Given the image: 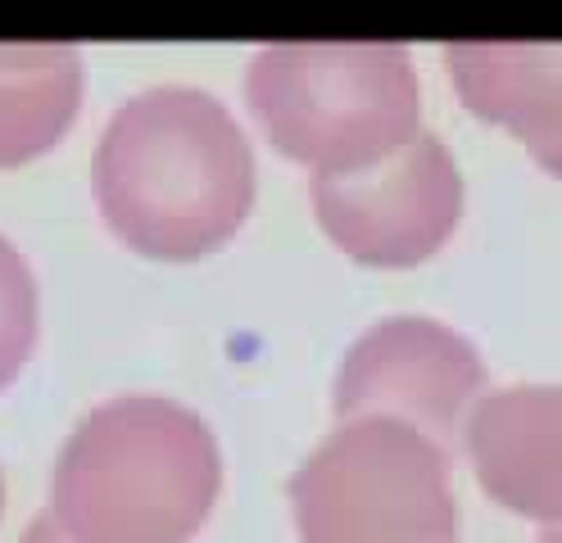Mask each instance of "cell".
Returning <instances> with one entry per match:
<instances>
[{"instance_id": "6da1fadb", "label": "cell", "mask_w": 562, "mask_h": 543, "mask_svg": "<svg viewBox=\"0 0 562 543\" xmlns=\"http://www.w3.org/2000/svg\"><path fill=\"white\" fill-rule=\"evenodd\" d=\"M255 145L236 114L200 87L127 95L91 150L100 223L150 263H200L218 253L255 208Z\"/></svg>"}, {"instance_id": "7a4b0ae2", "label": "cell", "mask_w": 562, "mask_h": 543, "mask_svg": "<svg viewBox=\"0 0 562 543\" xmlns=\"http://www.w3.org/2000/svg\"><path fill=\"white\" fill-rule=\"evenodd\" d=\"M218 494L223 449L209 421L164 394H119L64 440L50 517L78 543H191Z\"/></svg>"}, {"instance_id": "3957f363", "label": "cell", "mask_w": 562, "mask_h": 543, "mask_svg": "<svg viewBox=\"0 0 562 543\" xmlns=\"http://www.w3.org/2000/svg\"><path fill=\"white\" fill-rule=\"evenodd\" d=\"M245 109L281 159L359 172L422 132V82L395 42H272L245 64Z\"/></svg>"}, {"instance_id": "277c9868", "label": "cell", "mask_w": 562, "mask_h": 543, "mask_svg": "<svg viewBox=\"0 0 562 543\" xmlns=\"http://www.w3.org/2000/svg\"><path fill=\"white\" fill-rule=\"evenodd\" d=\"M300 543H459L449 457L395 417H349L291 476Z\"/></svg>"}, {"instance_id": "5b68a950", "label": "cell", "mask_w": 562, "mask_h": 543, "mask_svg": "<svg viewBox=\"0 0 562 543\" xmlns=\"http://www.w3.org/2000/svg\"><path fill=\"white\" fill-rule=\"evenodd\" d=\"M308 204L323 236L349 263L404 272L431 263L463 223V172L449 145L417 132L395 155L359 172L313 177Z\"/></svg>"}, {"instance_id": "8992f818", "label": "cell", "mask_w": 562, "mask_h": 543, "mask_svg": "<svg viewBox=\"0 0 562 543\" xmlns=\"http://www.w3.org/2000/svg\"><path fill=\"white\" fill-rule=\"evenodd\" d=\"M485 394L481 349L436 317H381L345 349L331 385L336 421L395 417L417 430L449 434Z\"/></svg>"}, {"instance_id": "52a82bcc", "label": "cell", "mask_w": 562, "mask_h": 543, "mask_svg": "<svg viewBox=\"0 0 562 543\" xmlns=\"http://www.w3.org/2000/svg\"><path fill=\"white\" fill-rule=\"evenodd\" d=\"M463 444L490 502L536 525L562 521V385L481 394L468 412Z\"/></svg>"}, {"instance_id": "ba28073f", "label": "cell", "mask_w": 562, "mask_h": 543, "mask_svg": "<svg viewBox=\"0 0 562 543\" xmlns=\"http://www.w3.org/2000/svg\"><path fill=\"white\" fill-rule=\"evenodd\" d=\"M87 68L74 46H0V172L46 159L74 132Z\"/></svg>"}, {"instance_id": "9c48e42d", "label": "cell", "mask_w": 562, "mask_h": 543, "mask_svg": "<svg viewBox=\"0 0 562 543\" xmlns=\"http://www.w3.org/2000/svg\"><path fill=\"white\" fill-rule=\"evenodd\" d=\"M42 336V295L19 245L0 231V394H5L32 362Z\"/></svg>"}, {"instance_id": "30bf717a", "label": "cell", "mask_w": 562, "mask_h": 543, "mask_svg": "<svg viewBox=\"0 0 562 543\" xmlns=\"http://www.w3.org/2000/svg\"><path fill=\"white\" fill-rule=\"evenodd\" d=\"M19 543H78V539L46 512V517H37V521H27V530L19 534Z\"/></svg>"}, {"instance_id": "8fae6325", "label": "cell", "mask_w": 562, "mask_h": 543, "mask_svg": "<svg viewBox=\"0 0 562 543\" xmlns=\"http://www.w3.org/2000/svg\"><path fill=\"white\" fill-rule=\"evenodd\" d=\"M536 168H544L553 181H562V132H558V136L544 145V150L536 155Z\"/></svg>"}, {"instance_id": "7c38bea8", "label": "cell", "mask_w": 562, "mask_h": 543, "mask_svg": "<svg viewBox=\"0 0 562 543\" xmlns=\"http://www.w3.org/2000/svg\"><path fill=\"white\" fill-rule=\"evenodd\" d=\"M540 543H562V521L558 525H540Z\"/></svg>"}, {"instance_id": "4fadbf2b", "label": "cell", "mask_w": 562, "mask_h": 543, "mask_svg": "<svg viewBox=\"0 0 562 543\" xmlns=\"http://www.w3.org/2000/svg\"><path fill=\"white\" fill-rule=\"evenodd\" d=\"M0 517H5V476H0Z\"/></svg>"}]
</instances>
